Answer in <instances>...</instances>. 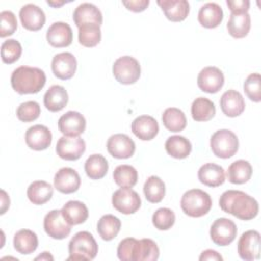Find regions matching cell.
Here are the masks:
<instances>
[{
	"label": "cell",
	"instance_id": "24",
	"mask_svg": "<svg viewBox=\"0 0 261 261\" xmlns=\"http://www.w3.org/2000/svg\"><path fill=\"white\" fill-rule=\"evenodd\" d=\"M220 108L228 117L241 115L245 110V101L242 94L236 90L224 92L220 98Z\"/></svg>",
	"mask_w": 261,
	"mask_h": 261
},
{
	"label": "cell",
	"instance_id": "26",
	"mask_svg": "<svg viewBox=\"0 0 261 261\" xmlns=\"http://www.w3.org/2000/svg\"><path fill=\"white\" fill-rule=\"evenodd\" d=\"M223 19L222 8L214 2L204 4L198 13L200 24L206 29H214L218 27Z\"/></svg>",
	"mask_w": 261,
	"mask_h": 261
},
{
	"label": "cell",
	"instance_id": "36",
	"mask_svg": "<svg viewBox=\"0 0 261 261\" xmlns=\"http://www.w3.org/2000/svg\"><path fill=\"white\" fill-rule=\"evenodd\" d=\"M85 171L91 179H101L108 171V162L101 154H93L85 162Z\"/></svg>",
	"mask_w": 261,
	"mask_h": 261
},
{
	"label": "cell",
	"instance_id": "17",
	"mask_svg": "<svg viewBox=\"0 0 261 261\" xmlns=\"http://www.w3.org/2000/svg\"><path fill=\"white\" fill-rule=\"evenodd\" d=\"M81 177L79 173L70 167L60 168L54 176V188L62 194H71L79 190Z\"/></svg>",
	"mask_w": 261,
	"mask_h": 261
},
{
	"label": "cell",
	"instance_id": "33",
	"mask_svg": "<svg viewBox=\"0 0 261 261\" xmlns=\"http://www.w3.org/2000/svg\"><path fill=\"white\" fill-rule=\"evenodd\" d=\"M215 112L214 103L204 97L196 98L191 106L192 117L196 121H208L214 117Z\"/></svg>",
	"mask_w": 261,
	"mask_h": 261
},
{
	"label": "cell",
	"instance_id": "23",
	"mask_svg": "<svg viewBox=\"0 0 261 261\" xmlns=\"http://www.w3.org/2000/svg\"><path fill=\"white\" fill-rule=\"evenodd\" d=\"M157 4L166 18L174 22L185 20L190 12V4L187 0H158Z\"/></svg>",
	"mask_w": 261,
	"mask_h": 261
},
{
	"label": "cell",
	"instance_id": "7",
	"mask_svg": "<svg viewBox=\"0 0 261 261\" xmlns=\"http://www.w3.org/2000/svg\"><path fill=\"white\" fill-rule=\"evenodd\" d=\"M112 72L118 83L132 85L140 79L141 66L136 58L132 56H121L114 61Z\"/></svg>",
	"mask_w": 261,
	"mask_h": 261
},
{
	"label": "cell",
	"instance_id": "14",
	"mask_svg": "<svg viewBox=\"0 0 261 261\" xmlns=\"http://www.w3.org/2000/svg\"><path fill=\"white\" fill-rule=\"evenodd\" d=\"M106 147L108 153L116 159L130 158L136 151L135 142L124 134H115L109 137Z\"/></svg>",
	"mask_w": 261,
	"mask_h": 261
},
{
	"label": "cell",
	"instance_id": "28",
	"mask_svg": "<svg viewBox=\"0 0 261 261\" xmlns=\"http://www.w3.org/2000/svg\"><path fill=\"white\" fill-rule=\"evenodd\" d=\"M61 212L65 220L71 225L84 223L89 216L87 206L81 201H68L63 205Z\"/></svg>",
	"mask_w": 261,
	"mask_h": 261
},
{
	"label": "cell",
	"instance_id": "16",
	"mask_svg": "<svg viewBox=\"0 0 261 261\" xmlns=\"http://www.w3.org/2000/svg\"><path fill=\"white\" fill-rule=\"evenodd\" d=\"M76 59L69 52L56 54L51 62V68L54 75L60 80L71 79L76 70Z\"/></svg>",
	"mask_w": 261,
	"mask_h": 261
},
{
	"label": "cell",
	"instance_id": "12",
	"mask_svg": "<svg viewBox=\"0 0 261 261\" xmlns=\"http://www.w3.org/2000/svg\"><path fill=\"white\" fill-rule=\"evenodd\" d=\"M239 256L245 261H253L260 255V233L251 229L245 231L238 242Z\"/></svg>",
	"mask_w": 261,
	"mask_h": 261
},
{
	"label": "cell",
	"instance_id": "37",
	"mask_svg": "<svg viewBox=\"0 0 261 261\" xmlns=\"http://www.w3.org/2000/svg\"><path fill=\"white\" fill-rule=\"evenodd\" d=\"M162 122L168 130L177 133L185 129L187 125V118L180 109L169 107L166 108L162 114Z\"/></svg>",
	"mask_w": 261,
	"mask_h": 261
},
{
	"label": "cell",
	"instance_id": "9",
	"mask_svg": "<svg viewBox=\"0 0 261 261\" xmlns=\"http://www.w3.org/2000/svg\"><path fill=\"white\" fill-rule=\"evenodd\" d=\"M141 198L132 188H120L112 195L113 207L122 214H133L141 207Z\"/></svg>",
	"mask_w": 261,
	"mask_h": 261
},
{
	"label": "cell",
	"instance_id": "10",
	"mask_svg": "<svg viewBox=\"0 0 261 261\" xmlns=\"http://www.w3.org/2000/svg\"><path fill=\"white\" fill-rule=\"evenodd\" d=\"M44 229L46 233L55 240L65 239L71 231L69 224L62 215L61 210H51L44 217Z\"/></svg>",
	"mask_w": 261,
	"mask_h": 261
},
{
	"label": "cell",
	"instance_id": "41",
	"mask_svg": "<svg viewBox=\"0 0 261 261\" xmlns=\"http://www.w3.org/2000/svg\"><path fill=\"white\" fill-rule=\"evenodd\" d=\"M22 52L21 45L14 39H8L1 45V59L4 63L11 64L18 60Z\"/></svg>",
	"mask_w": 261,
	"mask_h": 261
},
{
	"label": "cell",
	"instance_id": "4",
	"mask_svg": "<svg viewBox=\"0 0 261 261\" xmlns=\"http://www.w3.org/2000/svg\"><path fill=\"white\" fill-rule=\"evenodd\" d=\"M180 207L190 217H202L210 211L212 199L208 193L200 189H192L182 195Z\"/></svg>",
	"mask_w": 261,
	"mask_h": 261
},
{
	"label": "cell",
	"instance_id": "22",
	"mask_svg": "<svg viewBox=\"0 0 261 261\" xmlns=\"http://www.w3.org/2000/svg\"><path fill=\"white\" fill-rule=\"evenodd\" d=\"M73 21L77 28L87 23L102 24L103 16L100 9L92 3H82L73 11Z\"/></svg>",
	"mask_w": 261,
	"mask_h": 261
},
{
	"label": "cell",
	"instance_id": "35",
	"mask_svg": "<svg viewBox=\"0 0 261 261\" xmlns=\"http://www.w3.org/2000/svg\"><path fill=\"white\" fill-rule=\"evenodd\" d=\"M121 227V222L119 218L112 214L103 215L97 223V231L102 240L111 241L119 232Z\"/></svg>",
	"mask_w": 261,
	"mask_h": 261
},
{
	"label": "cell",
	"instance_id": "51",
	"mask_svg": "<svg viewBox=\"0 0 261 261\" xmlns=\"http://www.w3.org/2000/svg\"><path fill=\"white\" fill-rule=\"evenodd\" d=\"M47 3L50 5V6H53V7H59L61 5H63L65 2L64 1H60V2H53V1H47Z\"/></svg>",
	"mask_w": 261,
	"mask_h": 261
},
{
	"label": "cell",
	"instance_id": "47",
	"mask_svg": "<svg viewBox=\"0 0 261 261\" xmlns=\"http://www.w3.org/2000/svg\"><path fill=\"white\" fill-rule=\"evenodd\" d=\"M149 0H128V1H122V4L130 11L134 12H142L144 11L148 5Z\"/></svg>",
	"mask_w": 261,
	"mask_h": 261
},
{
	"label": "cell",
	"instance_id": "15",
	"mask_svg": "<svg viewBox=\"0 0 261 261\" xmlns=\"http://www.w3.org/2000/svg\"><path fill=\"white\" fill-rule=\"evenodd\" d=\"M59 130L67 137H79L85 132L86 118L77 111H67L58 119Z\"/></svg>",
	"mask_w": 261,
	"mask_h": 261
},
{
	"label": "cell",
	"instance_id": "6",
	"mask_svg": "<svg viewBox=\"0 0 261 261\" xmlns=\"http://www.w3.org/2000/svg\"><path fill=\"white\" fill-rule=\"evenodd\" d=\"M210 147L216 157L227 159L238 152L239 140L233 132L229 129H219L211 136Z\"/></svg>",
	"mask_w": 261,
	"mask_h": 261
},
{
	"label": "cell",
	"instance_id": "27",
	"mask_svg": "<svg viewBox=\"0 0 261 261\" xmlns=\"http://www.w3.org/2000/svg\"><path fill=\"white\" fill-rule=\"evenodd\" d=\"M68 102V94L66 90L59 85L51 86L44 95V105L51 112L62 110Z\"/></svg>",
	"mask_w": 261,
	"mask_h": 261
},
{
	"label": "cell",
	"instance_id": "44",
	"mask_svg": "<svg viewBox=\"0 0 261 261\" xmlns=\"http://www.w3.org/2000/svg\"><path fill=\"white\" fill-rule=\"evenodd\" d=\"M244 91L253 102L261 101V77L258 72L251 73L244 83Z\"/></svg>",
	"mask_w": 261,
	"mask_h": 261
},
{
	"label": "cell",
	"instance_id": "19",
	"mask_svg": "<svg viewBox=\"0 0 261 261\" xmlns=\"http://www.w3.org/2000/svg\"><path fill=\"white\" fill-rule=\"evenodd\" d=\"M46 39L52 47H67L72 42V30L70 25L66 22H54L47 30Z\"/></svg>",
	"mask_w": 261,
	"mask_h": 261
},
{
	"label": "cell",
	"instance_id": "32",
	"mask_svg": "<svg viewBox=\"0 0 261 261\" xmlns=\"http://www.w3.org/2000/svg\"><path fill=\"white\" fill-rule=\"evenodd\" d=\"M165 150L173 158L185 159L192 151V144L182 136H171L165 142Z\"/></svg>",
	"mask_w": 261,
	"mask_h": 261
},
{
	"label": "cell",
	"instance_id": "2",
	"mask_svg": "<svg viewBox=\"0 0 261 261\" xmlns=\"http://www.w3.org/2000/svg\"><path fill=\"white\" fill-rule=\"evenodd\" d=\"M117 257L121 261H155L159 258V248L151 239H123L117 247Z\"/></svg>",
	"mask_w": 261,
	"mask_h": 261
},
{
	"label": "cell",
	"instance_id": "48",
	"mask_svg": "<svg viewBox=\"0 0 261 261\" xmlns=\"http://www.w3.org/2000/svg\"><path fill=\"white\" fill-rule=\"evenodd\" d=\"M222 259H223L222 256H221L218 252H216V251H214V250H210V249L203 251V252L201 253L200 257H199V260H201V261H204V260L221 261Z\"/></svg>",
	"mask_w": 261,
	"mask_h": 261
},
{
	"label": "cell",
	"instance_id": "18",
	"mask_svg": "<svg viewBox=\"0 0 261 261\" xmlns=\"http://www.w3.org/2000/svg\"><path fill=\"white\" fill-rule=\"evenodd\" d=\"M19 18L22 27L33 32L41 30L46 21V16L42 8L32 3L25 4L20 8Z\"/></svg>",
	"mask_w": 261,
	"mask_h": 261
},
{
	"label": "cell",
	"instance_id": "43",
	"mask_svg": "<svg viewBox=\"0 0 261 261\" xmlns=\"http://www.w3.org/2000/svg\"><path fill=\"white\" fill-rule=\"evenodd\" d=\"M41 114V108L36 101H27L21 103L16 109L17 118L23 122L36 120Z\"/></svg>",
	"mask_w": 261,
	"mask_h": 261
},
{
	"label": "cell",
	"instance_id": "25",
	"mask_svg": "<svg viewBox=\"0 0 261 261\" xmlns=\"http://www.w3.org/2000/svg\"><path fill=\"white\" fill-rule=\"evenodd\" d=\"M198 178L201 184L207 187H219L225 180L224 169L215 163H206L200 167L198 171Z\"/></svg>",
	"mask_w": 261,
	"mask_h": 261
},
{
	"label": "cell",
	"instance_id": "20",
	"mask_svg": "<svg viewBox=\"0 0 261 261\" xmlns=\"http://www.w3.org/2000/svg\"><path fill=\"white\" fill-rule=\"evenodd\" d=\"M27 145L36 151L47 149L52 142V134L49 128L43 124H36L28 128L25 132Z\"/></svg>",
	"mask_w": 261,
	"mask_h": 261
},
{
	"label": "cell",
	"instance_id": "39",
	"mask_svg": "<svg viewBox=\"0 0 261 261\" xmlns=\"http://www.w3.org/2000/svg\"><path fill=\"white\" fill-rule=\"evenodd\" d=\"M113 179L121 188H133L138 181V171L132 165H118L113 171Z\"/></svg>",
	"mask_w": 261,
	"mask_h": 261
},
{
	"label": "cell",
	"instance_id": "13",
	"mask_svg": "<svg viewBox=\"0 0 261 261\" xmlns=\"http://www.w3.org/2000/svg\"><path fill=\"white\" fill-rule=\"evenodd\" d=\"M197 84L201 91L214 94L223 87L224 75L218 67L207 66L199 72Z\"/></svg>",
	"mask_w": 261,
	"mask_h": 261
},
{
	"label": "cell",
	"instance_id": "45",
	"mask_svg": "<svg viewBox=\"0 0 261 261\" xmlns=\"http://www.w3.org/2000/svg\"><path fill=\"white\" fill-rule=\"evenodd\" d=\"M0 37L5 38L14 34L17 29V20L14 13L10 10H4L0 13Z\"/></svg>",
	"mask_w": 261,
	"mask_h": 261
},
{
	"label": "cell",
	"instance_id": "50",
	"mask_svg": "<svg viewBox=\"0 0 261 261\" xmlns=\"http://www.w3.org/2000/svg\"><path fill=\"white\" fill-rule=\"evenodd\" d=\"M54 258H53V256L49 253V252H43L41 255H39L38 257H36L35 258V260H53Z\"/></svg>",
	"mask_w": 261,
	"mask_h": 261
},
{
	"label": "cell",
	"instance_id": "5",
	"mask_svg": "<svg viewBox=\"0 0 261 261\" xmlns=\"http://www.w3.org/2000/svg\"><path fill=\"white\" fill-rule=\"evenodd\" d=\"M67 260H93L98 253V245L89 231L76 232L68 244Z\"/></svg>",
	"mask_w": 261,
	"mask_h": 261
},
{
	"label": "cell",
	"instance_id": "40",
	"mask_svg": "<svg viewBox=\"0 0 261 261\" xmlns=\"http://www.w3.org/2000/svg\"><path fill=\"white\" fill-rule=\"evenodd\" d=\"M101 41L100 25L95 23L83 24L79 28V42L84 47H95Z\"/></svg>",
	"mask_w": 261,
	"mask_h": 261
},
{
	"label": "cell",
	"instance_id": "31",
	"mask_svg": "<svg viewBox=\"0 0 261 261\" xmlns=\"http://www.w3.org/2000/svg\"><path fill=\"white\" fill-rule=\"evenodd\" d=\"M251 29V16L246 13H231L227 21V31L236 39L244 38Z\"/></svg>",
	"mask_w": 261,
	"mask_h": 261
},
{
	"label": "cell",
	"instance_id": "11",
	"mask_svg": "<svg viewBox=\"0 0 261 261\" xmlns=\"http://www.w3.org/2000/svg\"><path fill=\"white\" fill-rule=\"evenodd\" d=\"M86 151V143L80 137L63 136L56 144L57 155L67 161H74L82 157Z\"/></svg>",
	"mask_w": 261,
	"mask_h": 261
},
{
	"label": "cell",
	"instance_id": "8",
	"mask_svg": "<svg viewBox=\"0 0 261 261\" xmlns=\"http://www.w3.org/2000/svg\"><path fill=\"white\" fill-rule=\"evenodd\" d=\"M236 223L225 217L217 218L210 227V238L217 246H228L237 237Z\"/></svg>",
	"mask_w": 261,
	"mask_h": 261
},
{
	"label": "cell",
	"instance_id": "30",
	"mask_svg": "<svg viewBox=\"0 0 261 261\" xmlns=\"http://www.w3.org/2000/svg\"><path fill=\"white\" fill-rule=\"evenodd\" d=\"M27 196L33 204L43 205L52 198L53 188L45 180H36L29 186Z\"/></svg>",
	"mask_w": 261,
	"mask_h": 261
},
{
	"label": "cell",
	"instance_id": "42",
	"mask_svg": "<svg viewBox=\"0 0 261 261\" xmlns=\"http://www.w3.org/2000/svg\"><path fill=\"white\" fill-rule=\"evenodd\" d=\"M175 214L169 208H159L152 216L153 225L159 230H167L173 226Z\"/></svg>",
	"mask_w": 261,
	"mask_h": 261
},
{
	"label": "cell",
	"instance_id": "29",
	"mask_svg": "<svg viewBox=\"0 0 261 261\" xmlns=\"http://www.w3.org/2000/svg\"><path fill=\"white\" fill-rule=\"evenodd\" d=\"M38 237L37 234L30 229H20L18 230L13 238V247L16 252L29 255L36 251L38 248Z\"/></svg>",
	"mask_w": 261,
	"mask_h": 261
},
{
	"label": "cell",
	"instance_id": "3",
	"mask_svg": "<svg viewBox=\"0 0 261 261\" xmlns=\"http://www.w3.org/2000/svg\"><path fill=\"white\" fill-rule=\"evenodd\" d=\"M11 87L20 95L39 93L46 84L45 72L38 67L19 66L11 74Z\"/></svg>",
	"mask_w": 261,
	"mask_h": 261
},
{
	"label": "cell",
	"instance_id": "34",
	"mask_svg": "<svg viewBox=\"0 0 261 261\" xmlns=\"http://www.w3.org/2000/svg\"><path fill=\"white\" fill-rule=\"evenodd\" d=\"M252 166L247 160H237L227 169V178L231 184L242 185L247 182L252 176Z\"/></svg>",
	"mask_w": 261,
	"mask_h": 261
},
{
	"label": "cell",
	"instance_id": "46",
	"mask_svg": "<svg viewBox=\"0 0 261 261\" xmlns=\"http://www.w3.org/2000/svg\"><path fill=\"white\" fill-rule=\"evenodd\" d=\"M226 4L231 13H246L250 8L249 0H227Z\"/></svg>",
	"mask_w": 261,
	"mask_h": 261
},
{
	"label": "cell",
	"instance_id": "21",
	"mask_svg": "<svg viewBox=\"0 0 261 261\" xmlns=\"http://www.w3.org/2000/svg\"><path fill=\"white\" fill-rule=\"evenodd\" d=\"M132 132L142 141H150L154 139L158 132L159 125L157 120L150 115H141L132 122Z\"/></svg>",
	"mask_w": 261,
	"mask_h": 261
},
{
	"label": "cell",
	"instance_id": "38",
	"mask_svg": "<svg viewBox=\"0 0 261 261\" xmlns=\"http://www.w3.org/2000/svg\"><path fill=\"white\" fill-rule=\"evenodd\" d=\"M143 190L145 198L150 203H159L165 196V184L156 175H151L147 178Z\"/></svg>",
	"mask_w": 261,
	"mask_h": 261
},
{
	"label": "cell",
	"instance_id": "1",
	"mask_svg": "<svg viewBox=\"0 0 261 261\" xmlns=\"http://www.w3.org/2000/svg\"><path fill=\"white\" fill-rule=\"evenodd\" d=\"M219 206L222 211L229 213L242 220L255 218L259 211L256 199L242 191L228 190L219 198Z\"/></svg>",
	"mask_w": 261,
	"mask_h": 261
},
{
	"label": "cell",
	"instance_id": "49",
	"mask_svg": "<svg viewBox=\"0 0 261 261\" xmlns=\"http://www.w3.org/2000/svg\"><path fill=\"white\" fill-rule=\"evenodd\" d=\"M1 214H4L5 211L9 208V203H10V200H9V197L7 196L6 192L4 190L1 191Z\"/></svg>",
	"mask_w": 261,
	"mask_h": 261
}]
</instances>
